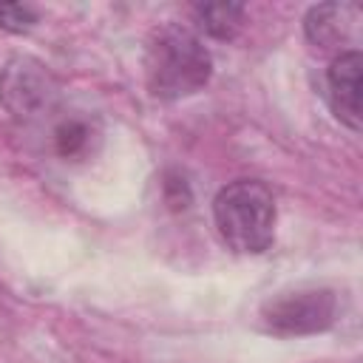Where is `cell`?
<instances>
[{
  "label": "cell",
  "instance_id": "cell-8",
  "mask_svg": "<svg viewBox=\"0 0 363 363\" xmlns=\"http://www.w3.org/2000/svg\"><path fill=\"white\" fill-rule=\"evenodd\" d=\"M94 136L96 133H94L91 122L74 116V119H65V122L57 125V130H54V147H57V153L65 162L68 159H82V156H88Z\"/></svg>",
  "mask_w": 363,
  "mask_h": 363
},
{
  "label": "cell",
  "instance_id": "cell-9",
  "mask_svg": "<svg viewBox=\"0 0 363 363\" xmlns=\"http://www.w3.org/2000/svg\"><path fill=\"white\" fill-rule=\"evenodd\" d=\"M37 26V11L26 3H0V28L11 34H26Z\"/></svg>",
  "mask_w": 363,
  "mask_h": 363
},
{
  "label": "cell",
  "instance_id": "cell-1",
  "mask_svg": "<svg viewBox=\"0 0 363 363\" xmlns=\"http://www.w3.org/2000/svg\"><path fill=\"white\" fill-rule=\"evenodd\" d=\"M213 74V57L184 26L167 23L153 31L145 48V82L153 99H184L199 94Z\"/></svg>",
  "mask_w": 363,
  "mask_h": 363
},
{
  "label": "cell",
  "instance_id": "cell-6",
  "mask_svg": "<svg viewBox=\"0 0 363 363\" xmlns=\"http://www.w3.org/2000/svg\"><path fill=\"white\" fill-rule=\"evenodd\" d=\"M357 9L349 3H320L312 6L303 17V31L312 45L335 48L349 37V28L354 23Z\"/></svg>",
  "mask_w": 363,
  "mask_h": 363
},
{
  "label": "cell",
  "instance_id": "cell-3",
  "mask_svg": "<svg viewBox=\"0 0 363 363\" xmlns=\"http://www.w3.org/2000/svg\"><path fill=\"white\" fill-rule=\"evenodd\" d=\"M335 318H337V295L326 286L281 292L261 306L264 329L278 337L323 332L335 323Z\"/></svg>",
  "mask_w": 363,
  "mask_h": 363
},
{
  "label": "cell",
  "instance_id": "cell-7",
  "mask_svg": "<svg viewBox=\"0 0 363 363\" xmlns=\"http://www.w3.org/2000/svg\"><path fill=\"white\" fill-rule=\"evenodd\" d=\"M193 11L199 20V28L216 40H233L244 20L241 3H204V6H196Z\"/></svg>",
  "mask_w": 363,
  "mask_h": 363
},
{
  "label": "cell",
  "instance_id": "cell-2",
  "mask_svg": "<svg viewBox=\"0 0 363 363\" xmlns=\"http://www.w3.org/2000/svg\"><path fill=\"white\" fill-rule=\"evenodd\" d=\"M213 218L224 244L241 255L267 252L275 241V199L264 182L238 179L213 199Z\"/></svg>",
  "mask_w": 363,
  "mask_h": 363
},
{
  "label": "cell",
  "instance_id": "cell-4",
  "mask_svg": "<svg viewBox=\"0 0 363 363\" xmlns=\"http://www.w3.org/2000/svg\"><path fill=\"white\" fill-rule=\"evenodd\" d=\"M60 85L54 74L34 57H11L0 68V105L20 122H31L54 111Z\"/></svg>",
  "mask_w": 363,
  "mask_h": 363
},
{
  "label": "cell",
  "instance_id": "cell-5",
  "mask_svg": "<svg viewBox=\"0 0 363 363\" xmlns=\"http://www.w3.org/2000/svg\"><path fill=\"white\" fill-rule=\"evenodd\" d=\"M360 51H340L326 71V96L335 116L349 128L360 130Z\"/></svg>",
  "mask_w": 363,
  "mask_h": 363
}]
</instances>
